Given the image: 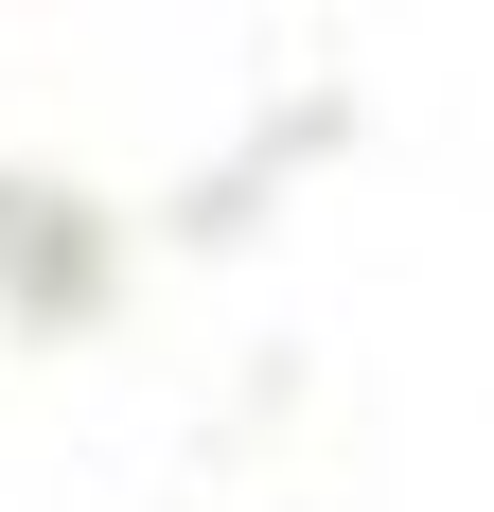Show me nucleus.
Listing matches in <instances>:
<instances>
[]
</instances>
